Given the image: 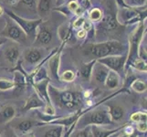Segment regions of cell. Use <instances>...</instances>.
Masks as SVG:
<instances>
[{"label":"cell","instance_id":"cell-23","mask_svg":"<svg viewBox=\"0 0 147 137\" xmlns=\"http://www.w3.org/2000/svg\"><path fill=\"white\" fill-rule=\"evenodd\" d=\"M104 16L103 11L99 7H93L89 12V20L94 23H99Z\"/></svg>","mask_w":147,"mask_h":137},{"label":"cell","instance_id":"cell-39","mask_svg":"<svg viewBox=\"0 0 147 137\" xmlns=\"http://www.w3.org/2000/svg\"><path fill=\"white\" fill-rule=\"evenodd\" d=\"M7 4L11 5V6H15V5H17L18 3H19L20 0H5Z\"/></svg>","mask_w":147,"mask_h":137},{"label":"cell","instance_id":"cell-11","mask_svg":"<svg viewBox=\"0 0 147 137\" xmlns=\"http://www.w3.org/2000/svg\"><path fill=\"white\" fill-rule=\"evenodd\" d=\"M42 24L38 28L34 42L41 46H47L52 40V32L49 28L43 26Z\"/></svg>","mask_w":147,"mask_h":137},{"label":"cell","instance_id":"cell-9","mask_svg":"<svg viewBox=\"0 0 147 137\" xmlns=\"http://www.w3.org/2000/svg\"><path fill=\"white\" fill-rule=\"evenodd\" d=\"M66 43L61 42L59 48H56L52 55L50 56V58L48 59L49 62V70L50 76L49 78L53 79L54 80H58L60 82L59 80V68H60V62H61V54L63 48L65 47Z\"/></svg>","mask_w":147,"mask_h":137},{"label":"cell","instance_id":"cell-5","mask_svg":"<svg viewBox=\"0 0 147 137\" xmlns=\"http://www.w3.org/2000/svg\"><path fill=\"white\" fill-rule=\"evenodd\" d=\"M5 13L7 15V17H9L11 19H13L18 26L21 28V29L24 31V33L26 34V36L28 39L32 40L34 42L35 38H36L37 30L38 28L43 23L44 20L42 18L38 19H27L21 18L16 13H14L13 11L9 9H5Z\"/></svg>","mask_w":147,"mask_h":137},{"label":"cell","instance_id":"cell-4","mask_svg":"<svg viewBox=\"0 0 147 137\" xmlns=\"http://www.w3.org/2000/svg\"><path fill=\"white\" fill-rule=\"evenodd\" d=\"M146 34V28L144 22H140L129 37V47L127 49V57L124 66V72L130 69L131 62L138 58V49Z\"/></svg>","mask_w":147,"mask_h":137},{"label":"cell","instance_id":"cell-45","mask_svg":"<svg viewBox=\"0 0 147 137\" xmlns=\"http://www.w3.org/2000/svg\"><path fill=\"white\" fill-rule=\"evenodd\" d=\"M0 137H1V132H0Z\"/></svg>","mask_w":147,"mask_h":137},{"label":"cell","instance_id":"cell-18","mask_svg":"<svg viewBox=\"0 0 147 137\" xmlns=\"http://www.w3.org/2000/svg\"><path fill=\"white\" fill-rule=\"evenodd\" d=\"M97 62V59H92L89 62H85L82 64V67L80 69V73L82 78L86 80V82H90V78L92 76V70L95 63Z\"/></svg>","mask_w":147,"mask_h":137},{"label":"cell","instance_id":"cell-25","mask_svg":"<svg viewBox=\"0 0 147 137\" xmlns=\"http://www.w3.org/2000/svg\"><path fill=\"white\" fill-rule=\"evenodd\" d=\"M131 88L133 89L135 91V92H137V93H143V92H144V91H146L147 86H146V82H144V80L135 79L134 82H131Z\"/></svg>","mask_w":147,"mask_h":137},{"label":"cell","instance_id":"cell-38","mask_svg":"<svg viewBox=\"0 0 147 137\" xmlns=\"http://www.w3.org/2000/svg\"><path fill=\"white\" fill-rule=\"evenodd\" d=\"M74 137H89V134H88V129L84 128L82 130L79 131L77 134L74 135Z\"/></svg>","mask_w":147,"mask_h":137},{"label":"cell","instance_id":"cell-10","mask_svg":"<svg viewBox=\"0 0 147 137\" xmlns=\"http://www.w3.org/2000/svg\"><path fill=\"white\" fill-rule=\"evenodd\" d=\"M47 56L44 55V49L40 48H28L23 53V60L29 65H38L46 58Z\"/></svg>","mask_w":147,"mask_h":137},{"label":"cell","instance_id":"cell-13","mask_svg":"<svg viewBox=\"0 0 147 137\" xmlns=\"http://www.w3.org/2000/svg\"><path fill=\"white\" fill-rule=\"evenodd\" d=\"M16 108L12 105H5L0 111V124H6L16 116Z\"/></svg>","mask_w":147,"mask_h":137},{"label":"cell","instance_id":"cell-37","mask_svg":"<svg viewBox=\"0 0 147 137\" xmlns=\"http://www.w3.org/2000/svg\"><path fill=\"white\" fill-rule=\"evenodd\" d=\"M147 130V124L146 121H140L137 123V131L140 133H146Z\"/></svg>","mask_w":147,"mask_h":137},{"label":"cell","instance_id":"cell-19","mask_svg":"<svg viewBox=\"0 0 147 137\" xmlns=\"http://www.w3.org/2000/svg\"><path fill=\"white\" fill-rule=\"evenodd\" d=\"M123 126H121V127L117 128V129H113V130H105L100 127V125H92L90 126V129H92V133L93 137H109L111 135H113L114 134H116L117 132L123 130Z\"/></svg>","mask_w":147,"mask_h":137},{"label":"cell","instance_id":"cell-27","mask_svg":"<svg viewBox=\"0 0 147 137\" xmlns=\"http://www.w3.org/2000/svg\"><path fill=\"white\" fill-rule=\"evenodd\" d=\"M33 124H34V123L31 120H24L21 121V123H19L18 124V130L19 132H21L22 134L28 133L30 129L32 128Z\"/></svg>","mask_w":147,"mask_h":137},{"label":"cell","instance_id":"cell-6","mask_svg":"<svg viewBox=\"0 0 147 137\" xmlns=\"http://www.w3.org/2000/svg\"><path fill=\"white\" fill-rule=\"evenodd\" d=\"M0 36L18 43H25L28 39L21 28L9 17L6 18V24L0 32Z\"/></svg>","mask_w":147,"mask_h":137},{"label":"cell","instance_id":"cell-42","mask_svg":"<svg viewBox=\"0 0 147 137\" xmlns=\"http://www.w3.org/2000/svg\"><path fill=\"white\" fill-rule=\"evenodd\" d=\"M65 3V0H56V6L59 7L60 5H62Z\"/></svg>","mask_w":147,"mask_h":137},{"label":"cell","instance_id":"cell-35","mask_svg":"<svg viewBox=\"0 0 147 137\" xmlns=\"http://www.w3.org/2000/svg\"><path fill=\"white\" fill-rule=\"evenodd\" d=\"M19 2H21L24 6H26L28 8H36L37 7V0H20Z\"/></svg>","mask_w":147,"mask_h":137},{"label":"cell","instance_id":"cell-20","mask_svg":"<svg viewBox=\"0 0 147 137\" xmlns=\"http://www.w3.org/2000/svg\"><path fill=\"white\" fill-rule=\"evenodd\" d=\"M58 37L60 39L61 42L67 43L72 34V28L71 24L68 23H63L58 28Z\"/></svg>","mask_w":147,"mask_h":137},{"label":"cell","instance_id":"cell-32","mask_svg":"<svg viewBox=\"0 0 147 137\" xmlns=\"http://www.w3.org/2000/svg\"><path fill=\"white\" fill-rule=\"evenodd\" d=\"M52 10H55V11H58L59 13H61L63 16L66 17L67 18H69L70 17H72L71 12L69 11V9L67 7V4H65V3L62 4V5H60V6H59L57 7L52 8Z\"/></svg>","mask_w":147,"mask_h":137},{"label":"cell","instance_id":"cell-24","mask_svg":"<svg viewBox=\"0 0 147 137\" xmlns=\"http://www.w3.org/2000/svg\"><path fill=\"white\" fill-rule=\"evenodd\" d=\"M130 68H134V70H136L137 72H143V73H146L147 72V63L145 60L141 59L140 58L135 59L133 62H131Z\"/></svg>","mask_w":147,"mask_h":137},{"label":"cell","instance_id":"cell-12","mask_svg":"<svg viewBox=\"0 0 147 137\" xmlns=\"http://www.w3.org/2000/svg\"><path fill=\"white\" fill-rule=\"evenodd\" d=\"M45 104H46V103L35 92L26 101L22 111L25 113V111H28L30 110H34V109L38 110L40 108H43Z\"/></svg>","mask_w":147,"mask_h":137},{"label":"cell","instance_id":"cell-15","mask_svg":"<svg viewBox=\"0 0 147 137\" xmlns=\"http://www.w3.org/2000/svg\"><path fill=\"white\" fill-rule=\"evenodd\" d=\"M109 70H110L106 67V66L100 64L99 62H96L92 70V75L94 76L95 80H97L99 83L104 84L105 79L107 77Z\"/></svg>","mask_w":147,"mask_h":137},{"label":"cell","instance_id":"cell-29","mask_svg":"<svg viewBox=\"0 0 147 137\" xmlns=\"http://www.w3.org/2000/svg\"><path fill=\"white\" fill-rule=\"evenodd\" d=\"M15 88V84L13 80H10L8 79L0 78V90L6 91Z\"/></svg>","mask_w":147,"mask_h":137},{"label":"cell","instance_id":"cell-40","mask_svg":"<svg viewBox=\"0 0 147 137\" xmlns=\"http://www.w3.org/2000/svg\"><path fill=\"white\" fill-rule=\"evenodd\" d=\"M20 137H36V136H35L34 133H32V132H28V133L23 134Z\"/></svg>","mask_w":147,"mask_h":137},{"label":"cell","instance_id":"cell-22","mask_svg":"<svg viewBox=\"0 0 147 137\" xmlns=\"http://www.w3.org/2000/svg\"><path fill=\"white\" fill-rule=\"evenodd\" d=\"M108 113L110 114L111 120L113 121H118L120 120L123 119V114H124V111L123 109L119 105H109L108 104Z\"/></svg>","mask_w":147,"mask_h":137},{"label":"cell","instance_id":"cell-21","mask_svg":"<svg viewBox=\"0 0 147 137\" xmlns=\"http://www.w3.org/2000/svg\"><path fill=\"white\" fill-rule=\"evenodd\" d=\"M20 57V50L17 46H10L6 49L5 58L11 64H16Z\"/></svg>","mask_w":147,"mask_h":137},{"label":"cell","instance_id":"cell-28","mask_svg":"<svg viewBox=\"0 0 147 137\" xmlns=\"http://www.w3.org/2000/svg\"><path fill=\"white\" fill-rule=\"evenodd\" d=\"M76 78V73L73 70H66L63 73L59 74V80L65 82H71Z\"/></svg>","mask_w":147,"mask_h":137},{"label":"cell","instance_id":"cell-3","mask_svg":"<svg viewBox=\"0 0 147 137\" xmlns=\"http://www.w3.org/2000/svg\"><path fill=\"white\" fill-rule=\"evenodd\" d=\"M90 51L95 58H104L113 55H123L127 51V47L116 39L94 43L90 47Z\"/></svg>","mask_w":147,"mask_h":137},{"label":"cell","instance_id":"cell-17","mask_svg":"<svg viewBox=\"0 0 147 137\" xmlns=\"http://www.w3.org/2000/svg\"><path fill=\"white\" fill-rule=\"evenodd\" d=\"M120 84H121L120 74L113 72V70H109L107 77L105 79L104 85L110 90H114L119 88Z\"/></svg>","mask_w":147,"mask_h":137},{"label":"cell","instance_id":"cell-26","mask_svg":"<svg viewBox=\"0 0 147 137\" xmlns=\"http://www.w3.org/2000/svg\"><path fill=\"white\" fill-rule=\"evenodd\" d=\"M63 126L57 125L55 127L48 130L44 134V137H61L63 132Z\"/></svg>","mask_w":147,"mask_h":137},{"label":"cell","instance_id":"cell-1","mask_svg":"<svg viewBox=\"0 0 147 137\" xmlns=\"http://www.w3.org/2000/svg\"><path fill=\"white\" fill-rule=\"evenodd\" d=\"M49 94L51 103L58 104L59 107L69 111H78L82 104V94L76 90H60L49 84Z\"/></svg>","mask_w":147,"mask_h":137},{"label":"cell","instance_id":"cell-14","mask_svg":"<svg viewBox=\"0 0 147 137\" xmlns=\"http://www.w3.org/2000/svg\"><path fill=\"white\" fill-rule=\"evenodd\" d=\"M36 8L39 18L44 20V18H47L49 12L52 10V0H38Z\"/></svg>","mask_w":147,"mask_h":137},{"label":"cell","instance_id":"cell-2","mask_svg":"<svg viewBox=\"0 0 147 137\" xmlns=\"http://www.w3.org/2000/svg\"><path fill=\"white\" fill-rule=\"evenodd\" d=\"M118 3V11L116 13V19L120 25L130 26L140 22H144L146 19V7L138 10V8H133L128 7L123 0H116Z\"/></svg>","mask_w":147,"mask_h":137},{"label":"cell","instance_id":"cell-34","mask_svg":"<svg viewBox=\"0 0 147 137\" xmlns=\"http://www.w3.org/2000/svg\"><path fill=\"white\" fill-rule=\"evenodd\" d=\"M138 58L143 60H147V52H146V45L144 46L143 43H141L139 49H138Z\"/></svg>","mask_w":147,"mask_h":137},{"label":"cell","instance_id":"cell-43","mask_svg":"<svg viewBox=\"0 0 147 137\" xmlns=\"http://www.w3.org/2000/svg\"><path fill=\"white\" fill-rule=\"evenodd\" d=\"M4 14H5V9L0 6V17H2Z\"/></svg>","mask_w":147,"mask_h":137},{"label":"cell","instance_id":"cell-7","mask_svg":"<svg viewBox=\"0 0 147 137\" xmlns=\"http://www.w3.org/2000/svg\"><path fill=\"white\" fill-rule=\"evenodd\" d=\"M78 121L85 125H105L113 124L108 110L104 109H99L90 111L82 119L80 118Z\"/></svg>","mask_w":147,"mask_h":137},{"label":"cell","instance_id":"cell-31","mask_svg":"<svg viewBox=\"0 0 147 137\" xmlns=\"http://www.w3.org/2000/svg\"><path fill=\"white\" fill-rule=\"evenodd\" d=\"M146 111H136L131 115V120L134 123H140V121H146Z\"/></svg>","mask_w":147,"mask_h":137},{"label":"cell","instance_id":"cell-44","mask_svg":"<svg viewBox=\"0 0 147 137\" xmlns=\"http://www.w3.org/2000/svg\"><path fill=\"white\" fill-rule=\"evenodd\" d=\"M9 137H18V135H17L16 134H13L12 135H10Z\"/></svg>","mask_w":147,"mask_h":137},{"label":"cell","instance_id":"cell-30","mask_svg":"<svg viewBox=\"0 0 147 137\" xmlns=\"http://www.w3.org/2000/svg\"><path fill=\"white\" fill-rule=\"evenodd\" d=\"M128 7L133 8H139L146 7V0H123Z\"/></svg>","mask_w":147,"mask_h":137},{"label":"cell","instance_id":"cell-8","mask_svg":"<svg viewBox=\"0 0 147 137\" xmlns=\"http://www.w3.org/2000/svg\"><path fill=\"white\" fill-rule=\"evenodd\" d=\"M126 57H127V53L123 55L107 56L104 58L97 59V62L106 66L110 70H113L118 74H121V72L124 70Z\"/></svg>","mask_w":147,"mask_h":137},{"label":"cell","instance_id":"cell-16","mask_svg":"<svg viewBox=\"0 0 147 137\" xmlns=\"http://www.w3.org/2000/svg\"><path fill=\"white\" fill-rule=\"evenodd\" d=\"M100 25H101L105 30H114L115 28H117L118 26V22L117 19H116V15L113 13H107L104 15L102 19L99 22Z\"/></svg>","mask_w":147,"mask_h":137},{"label":"cell","instance_id":"cell-36","mask_svg":"<svg viewBox=\"0 0 147 137\" xmlns=\"http://www.w3.org/2000/svg\"><path fill=\"white\" fill-rule=\"evenodd\" d=\"M76 37L79 40H84L87 38V32L85 31L83 28H80L77 30V33H76Z\"/></svg>","mask_w":147,"mask_h":137},{"label":"cell","instance_id":"cell-33","mask_svg":"<svg viewBox=\"0 0 147 137\" xmlns=\"http://www.w3.org/2000/svg\"><path fill=\"white\" fill-rule=\"evenodd\" d=\"M86 18L83 17V16H80L78 17L74 20V22L71 23V28L72 29H76V30H79L80 28H82V26L85 22Z\"/></svg>","mask_w":147,"mask_h":137},{"label":"cell","instance_id":"cell-41","mask_svg":"<svg viewBox=\"0 0 147 137\" xmlns=\"http://www.w3.org/2000/svg\"><path fill=\"white\" fill-rule=\"evenodd\" d=\"M7 41V38H4V37H2V36H0V47L3 45V44H5Z\"/></svg>","mask_w":147,"mask_h":137}]
</instances>
